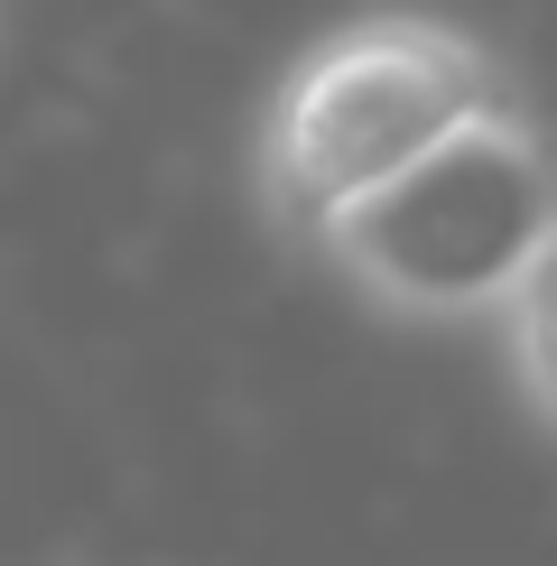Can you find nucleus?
<instances>
[{
	"instance_id": "f257e3e1",
	"label": "nucleus",
	"mask_w": 557,
	"mask_h": 566,
	"mask_svg": "<svg viewBox=\"0 0 557 566\" xmlns=\"http://www.w3.org/2000/svg\"><path fill=\"white\" fill-rule=\"evenodd\" d=\"M483 112H511V93H502V65L464 29L409 19V10L354 19L278 75L261 112V158H251L261 205L316 242L335 214L381 196L400 168H418L437 139H455Z\"/></svg>"
},
{
	"instance_id": "f03ea898",
	"label": "nucleus",
	"mask_w": 557,
	"mask_h": 566,
	"mask_svg": "<svg viewBox=\"0 0 557 566\" xmlns=\"http://www.w3.org/2000/svg\"><path fill=\"white\" fill-rule=\"evenodd\" d=\"M548 232H557V149L521 112H483L455 139H437L418 168H400L381 196L335 214L316 251L390 316L464 325L502 316V297L521 289Z\"/></svg>"
},
{
	"instance_id": "7ed1b4c3",
	"label": "nucleus",
	"mask_w": 557,
	"mask_h": 566,
	"mask_svg": "<svg viewBox=\"0 0 557 566\" xmlns=\"http://www.w3.org/2000/svg\"><path fill=\"white\" fill-rule=\"evenodd\" d=\"M502 363H511V390L521 409L557 437V232L539 242V261L521 270V289L502 297Z\"/></svg>"
}]
</instances>
